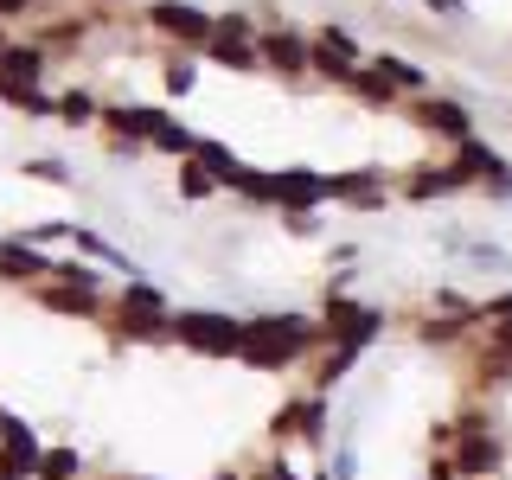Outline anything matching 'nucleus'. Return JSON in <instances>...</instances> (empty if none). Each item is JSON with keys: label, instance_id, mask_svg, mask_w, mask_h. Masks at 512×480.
Here are the masks:
<instances>
[{"label": "nucleus", "instance_id": "39448f33", "mask_svg": "<svg viewBox=\"0 0 512 480\" xmlns=\"http://www.w3.org/2000/svg\"><path fill=\"white\" fill-rule=\"evenodd\" d=\"M103 122L116 135H148V141H167V148H186V135L167 122V109H103Z\"/></svg>", "mask_w": 512, "mask_h": 480}, {"label": "nucleus", "instance_id": "f3484780", "mask_svg": "<svg viewBox=\"0 0 512 480\" xmlns=\"http://www.w3.org/2000/svg\"><path fill=\"white\" fill-rule=\"evenodd\" d=\"M192 154H199V160H205V167H212V173H218V180H231V186H237V180H244V167H237V160H231V154H224V148H212V141H199V148H192Z\"/></svg>", "mask_w": 512, "mask_h": 480}, {"label": "nucleus", "instance_id": "ddd939ff", "mask_svg": "<svg viewBox=\"0 0 512 480\" xmlns=\"http://www.w3.org/2000/svg\"><path fill=\"white\" fill-rule=\"evenodd\" d=\"M455 186H468V180H500V160H493L480 141H461V154H455Z\"/></svg>", "mask_w": 512, "mask_h": 480}, {"label": "nucleus", "instance_id": "4468645a", "mask_svg": "<svg viewBox=\"0 0 512 480\" xmlns=\"http://www.w3.org/2000/svg\"><path fill=\"white\" fill-rule=\"evenodd\" d=\"M45 308H64V314H103V301H96L90 282H64V288L45 282Z\"/></svg>", "mask_w": 512, "mask_h": 480}, {"label": "nucleus", "instance_id": "423d86ee", "mask_svg": "<svg viewBox=\"0 0 512 480\" xmlns=\"http://www.w3.org/2000/svg\"><path fill=\"white\" fill-rule=\"evenodd\" d=\"M122 333L128 340H160V333H167V314H160L154 288H128L122 295Z\"/></svg>", "mask_w": 512, "mask_h": 480}, {"label": "nucleus", "instance_id": "aec40b11", "mask_svg": "<svg viewBox=\"0 0 512 480\" xmlns=\"http://www.w3.org/2000/svg\"><path fill=\"white\" fill-rule=\"evenodd\" d=\"M180 186H186V199H205V192H212V186H218V173H212V167H205V160H192V167H186V180H180Z\"/></svg>", "mask_w": 512, "mask_h": 480}, {"label": "nucleus", "instance_id": "f03ea898", "mask_svg": "<svg viewBox=\"0 0 512 480\" xmlns=\"http://www.w3.org/2000/svg\"><path fill=\"white\" fill-rule=\"evenodd\" d=\"M237 186H244L250 199H263V205H288V212H301V205H320V199H327V180H314V173H301V167L276 173V180H256V173H244Z\"/></svg>", "mask_w": 512, "mask_h": 480}, {"label": "nucleus", "instance_id": "5701e85b", "mask_svg": "<svg viewBox=\"0 0 512 480\" xmlns=\"http://www.w3.org/2000/svg\"><path fill=\"white\" fill-rule=\"evenodd\" d=\"M167 90H192V64H167Z\"/></svg>", "mask_w": 512, "mask_h": 480}, {"label": "nucleus", "instance_id": "6ab92c4d", "mask_svg": "<svg viewBox=\"0 0 512 480\" xmlns=\"http://www.w3.org/2000/svg\"><path fill=\"white\" fill-rule=\"evenodd\" d=\"M378 71H384V84H391V90H416V84H423L416 64H404V58H378Z\"/></svg>", "mask_w": 512, "mask_h": 480}, {"label": "nucleus", "instance_id": "f8f14e48", "mask_svg": "<svg viewBox=\"0 0 512 480\" xmlns=\"http://www.w3.org/2000/svg\"><path fill=\"white\" fill-rule=\"evenodd\" d=\"M314 64L327 77H340V84L359 71V64H352V39H346V32H320V39H314Z\"/></svg>", "mask_w": 512, "mask_h": 480}, {"label": "nucleus", "instance_id": "9d476101", "mask_svg": "<svg viewBox=\"0 0 512 480\" xmlns=\"http://www.w3.org/2000/svg\"><path fill=\"white\" fill-rule=\"evenodd\" d=\"M327 327L340 333V346H359V340H372V333H378V314L372 308H352V301H333Z\"/></svg>", "mask_w": 512, "mask_h": 480}, {"label": "nucleus", "instance_id": "a211bd4d", "mask_svg": "<svg viewBox=\"0 0 512 480\" xmlns=\"http://www.w3.org/2000/svg\"><path fill=\"white\" fill-rule=\"evenodd\" d=\"M39 480H71L77 474V455L71 448H52V455H39V468H32Z\"/></svg>", "mask_w": 512, "mask_h": 480}, {"label": "nucleus", "instance_id": "412c9836", "mask_svg": "<svg viewBox=\"0 0 512 480\" xmlns=\"http://www.w3.org/2000/svg\"><path fill=\"white\" fill-rule=\"evenodd\" d=\"M346 84H352V90H365L372 103H391V84H384V77H365V71H352Z\"/></svg>", "mask_w": 512, "mask_h": 480}, {"label": "nucleus", "instance_id": "9b49d317", "mask_svg": "<svg viewBox=\"0 0 512 480\" xmlns=\"http://www.w3.org/2000/svg\"><path fill=\"white\" fill-rule=\"evenodd\" d=\"M45 52L39 45H0V84H39Z\"/></svg>", "mask_w": 512, "mask_h": 480}, {"label": "nucleus", "instance_id": "f257e3e1", "mask_svg": "<svg viewBox=\"0 0 512 480\" xmlns=\"http://www.w3.org/2000/svg\"><path fill=\"white\" fill-rule=\"evenodd\" d=\"M314 340V327L301 314H276V320H256V327H244V352L237 359L244 365H263V372H282V365L301 359V346Z\"/></svg>", "mask_w": 512, "mask_h": 480}, {"label": "nucleus", "instance_id": "20e7f679", "mask_svg": "<svg viewBox=\"0 0 512 480\" xmlns=\"http://www.w3.org/2000/svg\"><path fill=\"white\" fill-rule=\"evenodd\" d=\"M148 20L160 32H173V39H186V45H212V32H218V20H205L199 7H180V0H154Z\"/></svg>", "mask_w": 512, "mask_h": 480}, {"label": "nucleus", "instance_id": "dca6fc26", "mask_svg": "<svg viewBox=\"0 0 512 480\" xmlns=\"http://www.w3.org/2000/svg\"><path fill=\"white\" fill-rule=\"evenodd\" d=\"M333 199H359V205H378V180H359V173H340V180H327Z\"/></svg>", "mask_w": 512, "mask_h": 480}, {"label": "nucleus", "instance_id": "b1692460", "mask_svg": "<svg viewBox=\"0 0 512 480\" xmlns=\"http://www.w3.org/2000/svg\"><path fill=\"white\" fill-rule=\"evenodd\" d=\"M32 0H0V20H13V13H26Z\"/></svg>", "mask_w": 512, "mask_h": 480}, {"label": "nucleus", "instance_id": "0eeeda50", "mask_svg": "<svg viewBox=\"0 0 512 480\" xmlns=\"http://www.w3.org/2000/svg\"><path fill=\"white\" fill-rule=\"evenodd\" d=\"M410 109H416V122H423V128H436V135H455V141H468V109H461V103L423 96V103H410Z\"/></svg>", "mask_w": 512, "mask_h": 480}, {"label": "nucleus", "instance_id": "2eb2a0df", "mask_svg": "<svg viewBox=\"0 0 512 480\" xmlns=\"http://www.w3.org/2000/svg\"><path fill=\"white\" fill-rule=\"evenodd\" d=\"M0 269L20 276V282H32V276H52V256H39V250H26V244H0Z\"/></svg>", "mask_w": 512, "mask_h": 480}, {"label": "nucleus", "instance_id": "7ed1b4c3", "mask_svg": "<svg viewBox=\"0 0 512 480\" xmlns=\"http://www.w3.org/2000/svg\"><path fill=\"white\" fill-rule=\"evenodd\" d=\"M173 333H180L186 346H199V352H218V359H237V352H244V327L224 320V314H180Z\"/></svg>", "mask_w": 512, "mask_h": 480}, {"label": "nucleus", "instance_id": "4be33fe9", "mask_svg": "<svg viewBox=\"0 0 512 480\" xmlns=\"http://www.w3.org/2000/svg\"><path fill=\"white\" fill-rule=\"evenodd\" d=\"M58 109H64V122H90V96H64Z\"/></svg>", "mask_w": 512, "mask_h": 480}, {"label": "nucleus", "instance_id": "1a4fd4ad", "mask_svg": "<svg viewBox=\"0 0 512 480\" xmlns=\"http://www.w3.org/2000/svg\"><path fill=\"white\" fill-rule=\"evenodd\" d=\"M263 58L276 64V71L295 77V71H308V64H314V45L295 39V32H269V39H263Z\"/></svg>", "mask_w": 512, "mask_h": 480}, {"label": "nucleus", "instance_id": "6e6552de", "mask_svg": "<svg viewBox=\"0 0 512 480\" xmlns=\"http://www.w3.org/2000/svg\"><path fill=\"white\" fill-rule=\"evenodd\" d=\"M493 468H500V442L480 436V429H474V436H461V448H455V474L474 480V474H493Z\"/></svg>", "mask_w": 512, "mask_h": 480}]
</instances>
